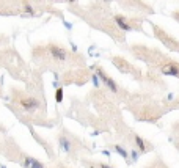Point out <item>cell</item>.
Returning <instances> with one entry per match:
<instances>
[{"instance_id":"obj_1","label":"cell","mask_w":179,"mask_h":168,"mask_svg":"<svg viewBox=\"0 0 179 168\" xmlns=\"http://www.w3.org/2000/svg\"><path fill=\"white\" fill-rule=\"evenodd\" d=\"M96 74H98V77H99V80L105 85L112 93H118V85H116V82L113 80L108 74L104 71V69H101V68H96Z\"/></svg>"},{"instance_id":"obj_2","label":"cell","mask_w":179,"mask_h":168,"mask_svg":"<svg viewBox=\"0 0 179 168\" xmlns=\"http://www.w3.org/2000/svg\"><path fill=\"white\" fill-rule=\"evenodd\" d=\"M49 53H50V57L58 63H63V61H66V58H68V50H66L64 47H61V46H57V44L49 46Z\"/></svg>"},{"instance_id":"obj_3","label":"cell","mask_w":179,"mask_h":168,"mask_svg":"<svg viewBox=\"0 0 179 168\" xmlns=\"http://www.w3.org/2000/svg\"><path fill=\"white\" fill-rule=\"evenodd\" d=\"M19 105H21L25 111H35L41 107V102L38 101L36 98H30V96H25V98H21L17 101Z\"/></svg>"},{"instance_id":"obj_4","label":"cell","mask_w":179,"mask_h":168,"mask_svg":"<svg viewBox=\"0 0 179 168\" xmlns=\"http://www.w3.org/2000/svg\"><path fill=\"white\" fill-rule=\"evenodd\" d=\"M113 21H115V24L118 25V29H121L122 32H130V30H134V27H132L127 19L124 16H121V14H116V16H113Z\"/></svg>"},{"instance_id":"obj_5","label":"cell","mask_w":179,"mask_h":168,"mask_svg":"<svg viewBox=\"0 0 179 168\" xmlns=\"http://www.w3.org/2000/svg\"><path fill=\"white\" fill-rule=\"evenodd\" d=\"M22 166H24V168H44V163H43V162H40V160H36L35 157L24 156Z\"/></svg>"},{"instance_id":"obj_6","label":"cell","mask_w":179,"mask_h":168,"mask_svg":"<svg viewBox=\"0 0 179 168\" xmlns=\"http://www.w3.org/2000/svg\"><path fill=\"white\" fill-rule=\"evenodd\" d=\"M58 145H60V149L63 153L66 154H69L71 153V149H72V143H71V140L69 138H66L64 135H60L58 137Z\"/></svg>"},{"instance_id":"obj_7","label":"cell","mask_w":179,"mask_h":168,"mask_svg":"<svg viewBox=\"0 0 179 168\" xmlns=\"http://www.w3.org/2000/svg\"><path fill=\"white\" fill-rule=\"evenodd\" d=\"M162 72L165 74V76H176V77H179V66H177V64H173V63L164 64V66H162Z\"/></svg>"},{"instance_id":"obj_8","label":"cell","mask_w":179,"mask_h":168,"mask_svg":"<svg viewBox=\"0 0 179 168\" xmlns=\"http://www.w3.org/2000/svg\"><path fill=\"white\" fill-rule=\"evenodd\" d=\"M134 138H135V145H137V148H138V151H140L141 154H146L149 148L146 146V143H145V140H143V138H141V137H138V135H135Z\"/></svg>"},{"instance_id":"obj_9","label":"cell","mask_w":179,"mask_h":168,"mask_svg":"<svg viewBox=\"0 0 179 168\" xmlns=\"http://www.w3.org/2000/svg\"><path fill=\"white\" fill-rule=\"evenodd\" d=\"M22 16H25V17H33V16H36L32 3H28V2L24 3V13H22Z\"/></svg>"},{"instance_id":"obj_10","label":"cell","mask_w":179,"mask_h":168,"mask_svg":"<svg viewBox=\"0 0 179 168\" xmlns=\"http://www.w3.org/2000/svg\"><path fill=\"white\" fill-rule=\"evenodd\" d=\"M115 151L122 157V159H126V160H127V159H129V153L126 151V149L124 148H122V146H119V145H115Z\"/></svg>"},{"instance_id":"obj_11","label":"cell","mask_w":179,"mask_h":168,"mask_svg":"<svg viewBox=\"0 0 179 168\" xmlns=\"http://www.w3.org/2000/svg\"><path fill=\"white\" fill-rule=\"evenodd\" d=\"M55 102L57 104H61L63 102V88H57L55 90Z\"/></svg>"},{"instance_id":"obj_12","label":"cell","mask_w":179,"mask_h":168,"mask_svg":"<svg viewBox=\"0 0 179 168\" xmlns=\"http://www.w3.org/2000/svg\"><path fill=\"white\" fill-rule=\"evenodd\" d=\"M91 82H93V85L96 87V88L101 87V80H99V77H98V74H96V72H94L93 76H91Z\"/></svg>"},{"instance_id":"obj_13","label":"cell","mask_w":179,"mask_h":168,"mask_svg":"<svg viewBox=\"0 0 179 168\" xmlns=\"http://www.w3.org/2000/svg\"><path fill=\"white\" fill-rule=\"evenodd\" d=\"M140 151H138V149H132V151H130V156H132V160H138V157H140Z\"/></svg>"},{"instance_id":"obj_14","label":"cell","mask_w":179,"mask_h":168,"mask_svg":"<svg viewBox=\"0 0 179 168\" xmlns=\"http://www.w3.org/2000/svg\"><path fill=\"white\" fill-rule=\"evenodd\" d=\"M64 25H66V29H68V30H71V29H72V24H69V22H66V21H64Z\"/></svg>"},{"instance_id":"obj_15","label":"cell","mask_w":179,"mask_h":168,"mask_svg":"<svg viewBox=\"0 0 179 168\" xmlns=\"http://www.w3.org/2000/svg\"><path fill=\"white\" fill-rule=\"evenodd\" d=\"M99 168H113L110 165H105V163H99Z\"/></svg>"},{"instance_id":"obj_16","label":"cell","mask_w":179,"mask_h":168,"mask_svg":"<svg viewBox=\"0 0 179 168\" xmlns=\"http://www.w3.org/2000/svg\"><path fill=\"white\" fill-rule=\"evenodd\" d=\"M64 2H68V3H75L77 0H64Z\"/></svg>"},{"instance_id":"obj_17","label":"cell","mask_w":179,"mask_h":168,"mask_svg":"<svg viewBox=\"0 0 179 168\" xmlns=\"http://www.w3.org/2000/svg\"><path fill=\"white\" fill-rule=\"evenodd\" d=\"M0 168H6V166H5V165H0Z\"/></svg>"},{"instance_id":"obj_18","label":"cell","mask_w":179,"mask_h":168,"mask_svg":"<svg viewBox=\"0 0 179 168\" xmlns=\"http://www.w3.org/2000/svg\"><path fill=\"white\" fill-rule=\"evenodd\" d=\"M0 98H2V90H0Z\"/></svg>"}]
</instances>
